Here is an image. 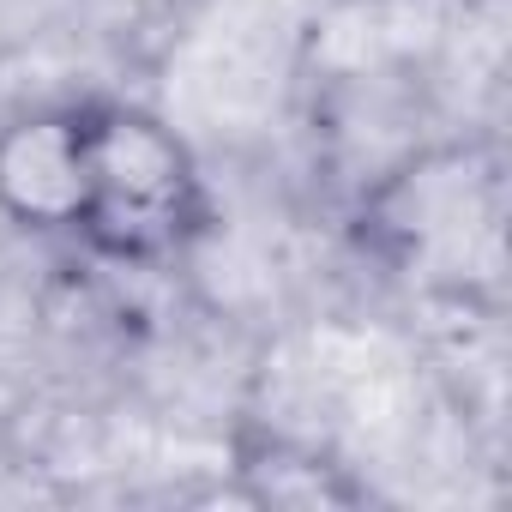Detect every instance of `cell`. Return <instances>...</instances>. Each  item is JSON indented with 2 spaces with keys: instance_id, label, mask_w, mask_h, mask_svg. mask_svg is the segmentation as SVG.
<instances>
[{
  "instance_id": "7a4b0ae2",
  "label": "cell",
  "mask_w": 512,
  "mask_h": 512,
  "mask_svg": "<svg viewBox=\"0 0 512 512\" xmlns=\"http://www.w3.org/2000/svg\"><path fill=\"white\" fill-rule=\"evenodd\" d=\"M85 115L43 103L0 121V217L25 235H73L85 223Z\"/></svg>"
},
{
  "instance_id": "6da1fadb",
  "label": "cell",
  "mask_w": 512,
  "mask_h": 512,
  "mask_svg": "<svg viewBox=\"0 0 512 512\" xmlns=\"http://www.w3.org/2000/svg\"><path fill=\"white\" fill-rule=\"evenodd\" d=\"M85 223L79 241L115 266H175L211 235L217 205L193 145L151 109L121 97H85Z\"/></svg>"
},
{
  "instance_id": "3957f363",
  "label": "cell",
  "mask_w": 512,
  "mask_h": 512,
  "mask_svg": "<svg viewBox=\"0 0 512 512\" xmlns=\"http://www.w3.org/2000/svg\"><path fill=\"white\" fill-rule=\"evenodd\" d=\"M235 476H241V494L260 506H356V500H368V488L344 464H332L314 446H296L284 434L241 440Z\"/></svg>"
}]
</instances>
